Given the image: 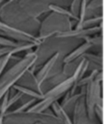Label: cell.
Listing matches in <instances>:
<instances>
[{
  "label": "cell",
  "mask_w": 109,
  "mask_h": 124,
  "mask_svg": "<svg viewBox=\"0 0 109 124\" xmlns=\"http://www.w3.org/2000/svg\"><path fill=\"white\" fill-rule=\"evenodd\" d=\"M0 36L11 40L15 42L33 43L37 46L41 44V41L36 36H32L25 31H20L11 25H8L1 21H0Z\"/></svg>",
  "instance_id": "5b68a950"
},
{
  "label": "cell",
  "mask_w": 109,
  "mask_h": 124,
  "mask_svg": "<svg viewBox=\"0 0 109 124\" xmlns=\"http://www.w3.org/2000/svg\"><path fill=\"white\" fill-rule=\"evenodd\" d=\"M36 124H40V123H36Z\"/></svg>",
  "instance_id": "603a6c76"
},
{
  "label": "cell",
  "mask_w": 109,
  "mask_h": 124,
  "mask_svg": "<svg viewBox=\"0 0 109 124\" xmlns=\"http://www.w3.org/2000/svg\"><path fill=\"white\" fill-rule=\"evenodd\" d=\"M87 124H99V123H96V122H91V121H90Z\"/></svg>",
  "instance_id": "7402d4cb"
},
{
  "label": "cell",
  "mask_w": 109,
  "mask_h": 124,
  "mask_svg": "<svg viewBox=\"0 0 109 124\" xmlns=\"http://www.w3.org/2000/svg\"><path fill=\"white\" fill-rule=\"evenodd\" d=\"M72 124H87L89 123L83 95L77 101L71 116Z\"/></svg>",
  "instance_id": "8992f818"
},
{
  "label": "cell",
  "mask_w": 109,
  "mask_h": 124,
  "mask_svg": "<svg viewBox=\"0 0 109 124\" xmlns=\"http://www.w3.org/2000/svg\"><path fill=\"white\" fill-rule=\"evenodd\" d=\"M21 43H25V42H15L11 40L6 39L4 37L0 36V46H8V47H16Z\"/></svg>",
  "instance_id": "ffe728a7"
},
{
  "label": "cell",
  "mask_w": 109,
  "mask_h": 124,
  "mask_svg": "<svg viewBox=\"0 0 109 124\" xmlns=\"http://www.w3.org/2000/svg\"><path fill=\"white\" fill-rule=\"evenodd\" d=\"M94 115L96 119L99 122V123H103V105H96L94 108Z\"/></svg>",
  "instance_id": "d6986e66"
},
{
  "label": "cell",
  "mask_w": 109,
  "mask_h": 124,
  "mask_svg": "<svg viewBox=\"0 0 109 124\" xmlns=\"http://www.w3.org/2000/svg\"><path fill=\"white\" fill-rule=\"evenodd\" d=\"M83 95L82 91H80L79 93L75 94V95L70 96L68 94V92L65 93V95H64V99L62 100L61 103H60V106L62 107L63 111L66 113L68 116H71L73 110L75 108V106L77 104V101L80 99V97Z\"/></svg>",
  "instance_id": "30bf717a"
},
{
  "label": "cell",
  "mask_w": 109,
  "mask_h": 124,
  "mask_svg": "<svg viewBox=\"0 0 109 124\" xmlns=\"http://www.w3.org/2000/svg\"><path fill=\"white\" fill-rule=\"evenodd\" d=\"M101 21H102V16L85 20L84 22L82 23V26H81L80 30L81 29H87V28H91V27H94V26H97L98 24H99Z\"/></svg>",
  "instance_id": "9a60e30c"
},
{
  "label": "cell",
  "mask_w": 109,
  "mask_h": 124,
  "mask_svg": "<svg viewBox=\"0 0 109 124\" xmlns=\"http://www.w3.org/2000/svg\"><path fill=\"white\" fill-rule=\"evenodd\" d=\"M63 58L64 56H62L60 52H57L51 58L48 59L44 65L41 66L35 74V77L39 85L62 72V67L64 64Z\"/></svg>",
  "instance_id": "277c9868"
},
{
  "label": "cell",
  "mask_w": 109,
  "mask_h": 124,
  "mask_svg": "<svg viewBox=\"0 0 109 124\" xmlns=\"http://www.w3.org/2000/svg\"><path fill=\"white\" fill-rule=\"evenodd\" d=\"M13 88L14 89V90H16L17 91L22 93L23 95H25V96L29 97V98L35 99L36 101H40L41 99H43V95H40V94L34 91V90L25 88V87L20 86V85H14L13 86Z\"/></svg>",
  "instance_id": "7c38bea8"
},
{
  "label": "cell",
  "mask_w": 109,
  "mask_h": 124,
  "mask_svg": "<svg viewBox=\"0 0 109 124\" xmlns=\"http://www.w3.org/2000/svg\"><path fill=\"white\" fill-rule=\"evenodd\" d=\"M82 57L87 61L89 67L91 65L92 66L91 71H102V69H103V57H102V56H98L96 54L90 53V52H86Z\"/></svg>",
  "instance_id": "8fae6325"
},
{
  "label": "cell",
  "mask_w": 109,
  "mask_h": 124,
  "mask_svg": "<svg viewBox=\"0 0 109 124\" xmlns=\"http://www.w3.org/2000/svg\"><path fill=\"white\" fill-rule=\"evenodd\" d=\"M14 47H8V46H0V57L8 54L12 55V50Z\"/></svg>",
  "instance_id": "44dd1931"
},
{
  "label": "cell",
  "mask_w": 109,
  "mask_h": 124,
  "mask_svg": "<svg viewBox=\"0 0 109 124\" xmlns=\"http://www.w3.org/2000/svg\"><path fill=\"white\" fill-rule=\"evenodd\" d=\"M85 39H86V41H85V42L83 44H82L78 47H77L75 50L72 51L71 52H70L67 56L64 57L63 63H67V62H72L74 60L81 58L86 52H87L91 47H93L92 44H91V42L89 40V37H86Z\"/></svg>",
  "instance_id": "9c48e42d"
},
{
  "label": "cell",
  "mask_w": 109,
  "mask_h": 124,
  "mask_svg": "<svg viewBox=\"0 0 109 124\" xmlns=\"http://www.w3.org/2000/svg\"><path fill=\"white\" fill-rule=\"evenodd\" d=\"M102 29V26H94L87 29H81V30H70V31H64L56 34V37H73V38H86L90 36L95 35L100 31Z\"/></svg>",
  "instance_id": "52a82bcc"
},
{
  "label": "cell",
  "mask_w": 109,
  "mask_h": 124,
  "mask_svg": "<svg viewBox=\"0 0 109 124\" xmlns=\"http://www.w3.org/2000/svg\"><path fill=\"white\" fill-rule=\"evenodd\" d=\"M63 124L55 115L48 114L46 112L33 113L25 112L11 114L7 112L5 114L3 124Z\"/></svg>",
  "instance_id": "7a4b0ae2"
},
{
  "label": "cell",
  "mask_w": 109,
  "mask_h": 124,
  "mask_svg": "<svg viewBox=\"0 0 109 124\" xmlns=\"http://www.w3.org/2000/svg\"><path fill=\"white\" fill-rule=\"evenodd\" d=\"M22 96H23V94L20 93V92H19V91H17L14 95H11V96H9V95H8V109H9L11 106H13L15 103H18L19 101H20V99L22 98Z\"/></svg>",
  "instance_id": "ac0fdd59"
},
{
  "label": "cell",
  "mask_w": 109,
  "mask_h": 124,
  "mask_svg": "<svg viewBox=\"0 0 109 124\" xmlns=\"http://www.w3.org/2000/svg\"><path fill=\"white\" fill-rule=\"evenodd\" d=\"M37 59L38 56L35 52H29L0 76V101L13 85H16L19 79L36 63Z\"/></svg>",
  "instance_id": "6da1fadb"
},
{
  "label": "cell",
  "mask_w": 109,
  "mask_h": 124,
  "mask_svg": "<svg viewBox=\"0 0 109 124\" xmlns=\"http://www.w3.org/2000/svg\"><path fill=\"white\" fill-rule=\"evenodd\" d=\"M13 55H11V54H8V55H5L3 57H0V76L3 74V71L6 69L7 65L8 64L9 61L12 59V57Z\"/></svg>",
  "instance_id": "e0dca14e"
},
{
  "label": "cell",
  "mask_w": 109,
  "mask_h": 124,
  "mask_svg": "<svg viewBox=\"0 0 109 124\" xmlns=\"http://www.w3.org/2000/svg\"><path fill=\"white\" fill-rule=\"evenodd\" d=\"M49 9L53 11V13H55L57 15H63V16H65L69 19H71V20H74L76 21H78V19L77 17H75L70 11L68 10L65 9L64 8L62 7L59 6V5H56V4H50L49 6Z\"/></svg>",
  "instance_id": "5bb4252c"
},
{
  "label": "cell",
  "mask_w": 109,
  "mask_h": 124,
  "mask_svg": "<svg viewBox=\"0 0 109 124\" xmlns=\"http://www.w3.org/2000/svg\"><path fill=\"white\" fill-rule=\"evenodd\" d=\"M83 0H72L71 5V13L74 15L75 17H77L78 19V15H79V12H80V8H81V4H82V2ZM88 2L90 0H87Z\"/></svg>",
  "instance_id": "2e32d148"
},
{
  "label": "cell",
  "mask_w": 109,
  "mask_h": 124,
  "mask_svg": "<svg viewBox=\"0 0 109 124\" xmlns=\"http://www.w3.org/2000/svg\"><path fill=\"white\" fill-rule=\"evenodd\" d=\"M81 89V91L83 93L84 96L88 119L91 122L99 123L95 117L94 108L96 105H103L102 97V82L94 80Z\"/></svg>",
  "instance_id": "3957f363"
},
{
  "label": "cell",
  "mask_w": 109,
  "mask_h": 124,
  "mask_svg": "<svg viewBox=\"0 0 109 124\" xmlns=\"http://www.w3.org/2000/svg\"><path fill=\"white\" fill-rule=\"evenodd\" d=\"M25 101L20 103V106H18L15 110L12 111H8V113H11V114H16V113H21V112H25V111H27L34 103L36 102V100L35 99H31V98H29V97L25 96Z\"/></svg>",
  "instance_id": "4fadbf2b"
},
{
  "label": "cell",
  "mask_w": 109,
  "mask_h": 124,
  "mask_svg": "<svg viewBox=\"0 0 109 124\" xmlns=\"http://www.w3.org/2000/svg\"><path fill=\"white\" fill-rule=\"evenodd\" d=\"M16 85L23 86V87H25V88L29 89V90H34V91L38 92V93L40 94V95H43L42 92H41L40 85H39V83L38 82L34 73H33L30 69H29V70L19 79V81L17 82Z\"/></svg>",
  "instance_id": "ba28073f"
}]
</instances>
